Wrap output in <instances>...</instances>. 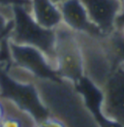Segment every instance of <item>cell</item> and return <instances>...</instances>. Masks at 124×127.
<instances>
[{
	"label": "cell",
	"instance_id": "cell-21",
	"mask_svg": "<svg viewBox=\"0 0 124 127\" xmlns=\"http://www.w3.org/2000/svg\"><path fill=\"white\" fill-rule=\"evenodd\" d=\"M121 32H122V34L124 35V26L122 27V29H121Z\"/></svg>",
	"mask_w": 124,
	"mask_h": 127
},
{
	"label": "cell",
	"instance_id": "cell-20",
	"mask_svg": "<svg viewBox=\"0 0 124 127\" xmlns=\"http://www.w3.org/2000/svg\"><path fill=\"white\" fill-rule=\"evenodd\" d=\"M52 1H54V2H56V3H58V2H60L61 0H52Z\"/></svg>",
	"mask_w": 124,
	"mask_h": 127
},
{
	"label": "cell",
	"instance_id": "cell-7",
	"mask_svg": "<svg viewBox=\"0 0 124 127\" xmlns=\"http://www.w3.org/2000/svg\"><path fill=\"white\" fill-rule=\"evenodd\" d=\"M62 16V23L76 33L94 38L107 37L89 20L87 12L81 0H61L57 3Z\"/></svg>",
	"mask_w": 124,
	"mask_h": 127
},
{
	"label": "cell",
	"instance_id": "cell-16",
	"mask_svg": "<svg viewBox=\"0 0 124 127\" xmlns=\"http://www.w3.org/2000/svg\"><path fill=\"white\" fill-rule=\"evenodd\" d=\"M122 2H123V8H122L121 13L119 14V16L117 17L116 21H115V28H116V30H121L122 27L124 26V0H122Z\"/></svg>",
	"mask_w": 124,
	"mask_h": 127
},
{
	"label": "cell",
	"instance_id": "cell-18",
	"mask_svg": "<svg viewBox=\"0 0 124 127\" xmlns=\"http://www.w3.org/2000/svg\"><path fill=\"white\" fill-rule=\"evenodd\" d=\"M2 117H3V105H2V102L0 100V120H1Z\"/></svg>",
	"mask_w": 124,
	"mask_h": 127
},
{
	"label": "cell",
	"instance_id": "cell-22",
	"mask_svg": "<svg viewBox=\"0 0 124 127\" xmlns=\"http://www.w3.org/2000/svg\"><path fill=\"white\" fill-rule=\"evenodd\" d=\"M121 1H122V0H121Z\"/></svg>",
	"mask_w": 124,
	"mask_h": 127
},
{
	"label": "cell",
	"instance_id": "cell-13",
	"mask_svg": "<svg viewBox=\"0 0 124 127\" xmlns=\"http://www.w3.org/2000/svg\"><path fill=\"white\" fill-rule=\"evenodd\" d=\"M13 18L7 14L0 12V35L9 33L13 27Z\"/></svg>",
	"mask_w": 124,
	"mask_h": 127
},
{
	"label": "cell",
	"instance_id": "cell-1",
	"mask_svg": "<svg viewBox=\"0 0 124 127\" xmlns=\"http://www.w3.org/2000/svg\"><path fill=\"white\" fill-rule=\"evenodd\" d=\"M13 27L9 40L18 45L34 47L44 53L55 68V30L39 25L30 14V10L22 6H14Z\"/></svg>",
	"mask_w": 124,
	"mask_h": 127
},
{
	"label": "cell",
	"instance_id": "cell-19",
	"mask_svg": "<svg viewBox=\"0 0 124 127\" xmlns=\"http://www.w3.org/2000/svg\"><path fill=\"white\" fill-rule=\"evenodd\" d=\"M9 34H10V32H9V33H5V34H3V35H0V41L2 40V38H4L5 36H7V35H9Z\"/></svg>",
	"mask_w": 124,
	"mask_h": 127
},
{
	"label": "cell",
	"instance_id": "cell-10",
	"mask_svg": "<svg viewBox=\"0 0 124 127\" xmlns=\"http://www.w3.org/2000/svg\"><path fill=\"white\" fill-rule=\"evenodd\" d=\"M30 14L39 25L55 29L62 24V16L58 4L52 0H31Z\"/></svg>",
	"mask_w": 124,
	"mask_h": 127
},
{
	"label": "cell",
	"instance_id": "cell-5",
	"mask_svg": "<svg viewBox=\"0 0 124 127\" xmlns=\"http://www.w3.org/2000/svg\"><path fill=\"white\" fill-rule=\"evenodd\" d=\"M9 42L11 55L15 65L29 72L35 79L48 80L55 83L64 81L40 50L30 46L18 45L10 40Z\"/></svg>",
	"mask_w": 124,
	"mask_h": 127
},
{
	"label": "cell",
	"instance_id": "cell-9",
	"mask_svg": "<svg viewBox=\"0 0 124 127\" xmlns=\"http://www.w3.org/2000/svg\"><path fill=\"white\" fill-rule=\"evenodd\" d=\"M75 89L78 93L83 96V102L89 112L92 114L95 120L100 127H124L120 123L110 119L106 117L102 112V90L92 82L83 76V78L75 84Z\"/></svg>",
	"mask_w": 124,
	"mask_h": 127
},
{
	"label": "cell",
	"instance_id": "cell-6",
	"mask_svg": "<svg viewBox=\"0 0 124 127\" xmlns=\"http://www.w3.org/2000/svg\"><path fill=\"white\" fill-rule=\"evenodd\" d=\"M101 90L103 114L124 126V62L113 68Z\"/></svg>",
	"mask_w": 124,
	"mask_h": 127
},
{
	"label": "cell",
	"instance_id": "cell-17",
	"mask_svg": "<svg viewBox=\"0 0 124 127\" xmlns=\"http://www.w3.org/2000/svg\"><path fill=\"white\" fill-rule=\"evenodd\" d=\"M0 12H3V13L7 14L8 16H10V17L13 18V11H12V8H6V7L0 6Z\"/></svg>",
	"mask_w": 124,
	"mask_h": 127
},
{
	"label": "cell",
	"instance_id": "cell-15",
	"mask_svg": "<svg viewBox=\"0 0 124 127\" xmlns=\"http://www.w3.org/2000/svg\"><path fill=\"white\" fill-rule=\"evenodd\" d=\"M38 127H66V125L61 120L54 118V117H49L48 118L41 121L40 123H38Z\"/></svg>",
	"mask_w": 124,
	"mask_h": 127
},
{
	"label": "cell",
	"instance_id": "cell-11",
	"mask_svg": "<svg viewBox=\"0 0 124 127\" xmlns=\"http://www.w3.org/2000/svg\"><path fill=\"white\" fill-rule=\"evenodd\" d=\"M3 105V117L0 127H38L34 117L7 99H0Z\"/></svg>",
	"mask_w": 124,
	"mask_h": 127
},
{
	"label": "cell",
	"instance_id": "cell-14",
	"mask_svg": "<svg viewBox=\"0 0 124 127\" xmlns=\"http://www.w3.org/2000/svg\"><path fill=\"white\" fill-rule=\"evenodd\" d=\"M31 0H0V6L12 8L14 6H22L30 10Z\"/></svg>",
	"mask_w": 124,
	"mask_h": 127
},
{
	"label": "cell",
	"instance_id": "cell-3",
	"mask_svg": "<svg viewBox=\"0 0 124 127\" xmlns=\"http://www.w3.org/2000/svg\"><path fill=\"white\" fill-rule=\"evenodd\" d=\"M0 99H7L30 114L37 124L51 117L34 83L15 80L7 73L6 66L3 64H0Z\"/></svg>",
	"mask_w": 124,
	"mask_h": 127
},
{
	"label": "cell",
	"instance_id": "cell-2",
	"mask_svg": "<svg viewBox=\"0 0 124 127\" xmlns=\"http://www.w3.org/2000/svg\"><path fill=\"white\" fill-rule=\"evenodd\" d=\"M54 30L55 69L62 80L75 85L84 76L83 54L77 33L63 23Z\"/></svg>",
	"mask_w": 124,
	"mask_h": 127
},
{
	"label": "cell",
	"instance_id": "cell-8",
	"mask_svg": "<svg viewBox=\"0 0 124 127\" xmlns=\"http://www.w3.org/2000/svg\"><path fill=\"white\" fill-rule=\"evenodd\" d=\"M87 12L89 20L104 35L112 34L115 21L123 8L121 0H81Z\"/></svg>",
	"mask_w": 124,
	"mask_h": 127
},
{
	"label": "cell",
	"instance_id": "cell-12",
	"mask_svg": "<svg viewBox=\"0 0 124 127\" xmlns=\"http://www.w3.org/2000/svg\"><path fill=\"white\" fill-rule=\"evenodd\" d=\"M103 41L114 66L124 62V35L121 30H114L112 34L105 37Z\"/></svg>",
	"mask_w": 124,
	"mask_h": 127
},
{
	"label": "cell",
	"instance_id": "cell-4",
	"mask_svg": "<svg viewBox=\"0 0 124 127\" xmlns=\"http://www.w3.org/2000/svg\"><path fill=\"white\" fill-rule=\"evenodd\" d=\"M83 61L84 76L99 88L102 87L108 76L114 68L103 39L77 33Z\"/></svg>",
	"mask_w": 124,
	"mask_h": 127
}]
</instances>
